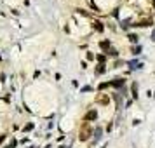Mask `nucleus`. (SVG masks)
Segmentation results:
<instances>
[{"label": "nucleus", "instance_id": "f257e3e1", "mask_svg": "<svg viewBox=\"0 0 155 148\" xmlns=\"http://www.w3.org/2000/svg\"><path fill=\"white\" fill-rule=\"evenodd\" d=\"M91 133H92V129H91V126L87 124V122H84V126H82V129H80V141H87L89 140V136H91Z\"/></svg>", "mask_w": 155, "mask_h": 148}, {"label": "nucleus", "instance_id": "dca6fc26", "mask_svg": "<svg viewBox=\"0 0 155 148\" xmlns=\"http://www.w3.org/2000/svg\"><path fill=\"white\" fill-rule=\"evenodd\" d=\"M152 38H153V40H155V30H153V33H152Z\"/></svg>", "mask_w": 155, "mask_h": 148}, {"label": "nucleus", "instance_id": "9d476101", "mask_svg": "<svg viewBox=\"0 0 155 148\" xmlns=\"http://www.w3.org/2000/svg\"><path fill=\"white\" fill-rule=\"evenodd\" d=\"M129 40H131L133 44H136L138 40H140V38H138V35H134V33H131V35H129Z\"/></svg>", "mask_w": 155, "mask_h": 148}, {"label": "nucleus", "instance_id": "4468645a", "mask_svg": "<svg viewBox=\"0 0 155 148\" xmlns=\"http://www.w3.org/2000/svg\"><path fill=\"white\" fill-rule=\"evenodd\" d=\"M98 61L103 64V61H105V56H103V54H99V56H98Z\"/></svg>", "mask_w": 155, "mask_h": 148}, {"label": "nucleus", "instance_id": "39448f33", "mask_svg": "<svg viewBox=\"0 0 155 148\" xmlns=\"http://www.w3.org/2000/svg\"><path fill=\"white\" fill-rule=\"evenodd\" d=\"M92 28L96 30V31H103L105 26H103V23H99V21H92Z\"/></svg>", "mask_w": 155, "mask_h": 148}, {"label": "nucleus", "instance_id": "2eb2a0df", "mask_svg": "<svg viewBox=\"0 0 155 148\" xmlns=\"http://www.w3.org/2000/svg\"><path fill=\"white\" fill-rule=\"evenodd\" d=\"M101 133H103L101 129H98V131H96V140H99V138H101Z\"/></svg>", "mask_w": 155, "mask_h": 148}, {"label": "nucleus", "instance_id": "6e6552de", "mask_svg": "<svg viewBox=\"0 0 155 148\" xmlns=\"http://www.w3.org/2000/svg\"><path fill=\"white\" fill-rule=\"evenodd\" d=\"M101 73H105V64H99L96 68V75H101Z\"/></svg>", "mask_w": 155, "mask_h": 148}, {"label": "nucleus", "instance_id": "7ed1b4c3", "mask_svg": "<svg viewBox=\"0 0 155 148\" xmlns=\"http://www.w3.org/2000/svg\"><path fill=\"white\" fill-rule=\"evenodd\" d=\"M108 101H110V98L106 94H98L96 96V103H99V105H108Z\"/></svg>", "mask_w": 155, "mask_h": 148}, {"label": "nucleus", "instance_id": "ddd939ff", "mask_svg": "<svg viewBox=\"0 0 155 148\" xmlns=\"http://www.w3.org/2000/svg\"><path fill=\"white\" fill-rule=\"evenodd\" d=\"M108 54H110V56H113V58H117V54H119V52H117L115 49H110V51H108Z\"/></svg>", "mask_w": 155, "mask_h": 148}, {"label": "nucleus", "instance_id": "20e7f679", "mask_svg": "<svg viewBox=\"0 0 155 148\" xmlns=\"http://www.w3.org/2000/svg\"><path fill=\"white\" fill-rule=\"evenodd\" d=\"M96 119H98V112H96V110H91V112H87V113H85V117H84L85 122H89V120H96Z\"/></svg>", "mask_w": 155, "mask_h": 148}, {"label": "nucleus", "instance_id": "0eeeda50", "mask_svg": "<svg viewBox=\"0 0 155 148\" xmlns=\"http://www.w3.org/2000/svg\"><path fill=\"white\" fill-rule=\"evenodd\" d=\"M99 47L105 51H110V40H103V42L99 44Z\"/></svg>", "mask_w": 155, "mask_h": 148}, {"label": "nucleus", "instance_id": "1a4fd4ad", "mask_svg": "<svg viewBox=\"0 0 155 148\" xmlns=\"http://www.w3.org/2000/svg\"><path fill=\"white\" fill-rule=\"evenodd\" d=\"M133 98H138V84H133Z\"/></svg>", "mask_w": 155, "mask_h": 148}, {"label": "nucleus", "instance_id": "f8f14e48", "mask_svg": "<svg viewBox=\"0 0 155 148\" xmlns=\"http://www.w3.org/2000/svg\"><path fill=\"white\" fill-rule=\"evenodd\" d=\"M131 52H133V54H140V52H141V45H140V47H133Z\"/></svg>", "mask_w": 155, "mask_h": 148}, {"label": "nucleus", "instance_id": "423d86ee", "mask_svg": "<svg viewBox=\"0 0 155 148\" xmlns=\"http://www.w3.org/2000/svg\"><path fill=\"white\" fill-rule=\"evenodd\" d=\"M124 84H126V82H124V78H115V80H112L113 87H122Z\"/></svg>", "mask_w": 155, "mask_h": 148}, {"label": "nucleus", "instance_id": "f03ea898", "mask_svg": "<svg viewBox=\"0 0 155 148\" xmlns=\"http://www.w3.org/2000/svg\"><path fill=\"white\" fill-rule=\"evenodd\" d=\"M152 25H153V19H152V18H143V19H140L134 26H143V28H145V26H152Z\"/></svg>", "mask_w": 155, "mask_h": 148}, {"label": "nucleus", "instance_id": "9b49d317", "mask_svg": "<svg viewBox=\"0 0 155 148\" xmlns=\"http://www.w3.org/2000/svg\"><path fill=\"white\" fill-rule=\"evenodd\" d=\"M131 64V68L133 70H136V68H141V63H138V61H133V63H129Z\"/></svg>", "mask_w": 155, "mask_h": 148}]
</instances>
